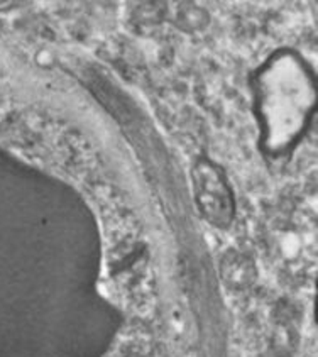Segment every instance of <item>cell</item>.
Here are the masks:
<instances>
[{
	"mask_svg": "<svg viewBox=\"0 0 318 357\" xmlns=\"http://www.w3.org/2000/svg\"><path fill=\"white\" fill-rule=\"evenodd\" d=\"M250 276H252L250 261L241 256L224 261V278H227V281H234L238 287H242L244 283H249Z\"/></svg>",
	"mask_w": 318,
	"mask_h": 357,
	"instance_id": "obj_3",
	"label": "cell"
},
{
	"mask_svg": "<svg viewBox=\"0 0 318 357\" xmlns=\"http://www.w3.org/2000/svg\"><path fill=\"white\" fill-rule=\"evenodd\" d=\"M192 186L204 219L217 229H227L236 217V198L224 172L213 161L198 160L192 168Z\"/></svg>",
	"mask_w": 318,
	"mask_h": 357,
	"instance_id": "obj_2",
	"label": "cell"
},
{
	"mask_svg": "<svg viewBox=\"0 0 318 357\" xmlns=\"http://www.w3.org/2000/svg\"><path fill=\"white\" fill-rule=\"evenodd\" d=\"M257 117L269 153H281L303 132L315 107V83L295 54H276L257 77Z\"/></svg>",
	"mask_w": 318,
	"mask_h": 357,
	"instance_id": "obj_1",
	"label": "cell"
}]
</instances>
